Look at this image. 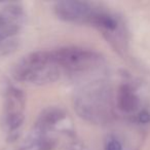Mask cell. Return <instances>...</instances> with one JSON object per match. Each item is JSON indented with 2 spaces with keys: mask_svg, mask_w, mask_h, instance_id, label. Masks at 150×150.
Listing matches in <instances>:
<instances>
[{
  "mask_svg": "<svg viewBox=\"0 0 150 150\" xmlns=\"http://www.w3.org/2000/svg\"><path fill=\"white\" fill-rule=\"evenodd\" d=\"M75 109L80 117L93 123H104L111 116V94L107 86L95 83L75 99Z\"/></svg>",
  "mask_w": 150,
  "mask_h": 150,
  "instance_id": "7a4b0ae2",
  "label": "cell"
},
{
  "mask_svg": "<svg viewBox=\"0 0 150 150\" xmlns=\"http://www.w3.org/2000/svg\"><path fill=\"white\" fill-rule=\"evenodd\" d=\"M24 21V9L17 3L6 5L0 11V48L9 50L21 31Z\"/></svg>",
  "mask_w": 150,
  "mask_h": 150,
  "instance_id": "5b68a950",
  "label": "cell"
},
{
  "mask_svg": "<svg viewBox=\"0 0 150 150\" xmlns=\"http://www.w3.org/2000/svg\"><path fill=\"white\" fill-rule=\"evenodd\" d=\"M86 23L94 26L100 30L104 35L107 36L109 40L116 37V34L120 32V23L119 20L112 13L107 11L94 9L91 16L88 18Z\"/></svg>",
  "mask_w": 150,
  "mask_h": 150,
  "instance_id": "52a82bcc",
  "label": "cell"
},
{
  "mask_svg": "<svg viewBox=\"0 0 150 150\" xmlns=\"http://www.w3.org/2000/svg\"><path fill=\"white\" fill-rule=\"evenodd\" d=\"M91 3L78 0L59 1L54 5V13L60 20L65 22H84L94 11Z\"/></svg>",
  "mask_w": 150,
  "mask_h": 150,
  "instance_id": "8992f818",
  "label": "cell"
},
{
  "mask_svg": "<svg viewBox=\"0 0 150 150\" xmlns=\"http://www.w3.org/2000/svg\"><path fill=\"white\" fill-rule=\"evenodd\" d=\"M26 96L16 86H9L4 96L3 121L9 135H17L25 120Z\"/></svg>",
  "mask_w": 150,
  "mask_h": 150,
  "instance_id": "277c9868",
  "label": "cell"
},
{
  "mask_svg": "<svg viewBox=\"0 0 150 150\" xmlns=\"http://www.w3.org/2000/svg\"><path fill=\"white\" fill-rule=\"evenodd\" d=\"M104 150H123V145L117 137L109 135L105 140Z\"/></svg>",
  "mask_w": 150,
  "mask_h": 150,
  "instance_id": "8fae6325",
  "label": "cell"
},
{
  "mask_svg": "<svg viewBox=\"0 0 150 150\" xmlns=\"http://www.w3.org/2000/svg\"><path fill=\"white\" fill-rule=\"evenodd\" d=\"M138 120L140 123H143V125H147L150 122V112L148 110H142L141 112L138 115Z\"/></svg>",
  "mask_w": 150,
  "mask_h": 150,
  "instance_id": "7c38bea8",
  "label": "cell"
},
{
  "mask_svg": "<svg viewBox=\"0 0 150 150\" xmlns=\"http://www.w3.org/2000/svg\"><path fill=\"white\" fill-rule=\"evenodd\" d=\"M52 56L60 68L70 72L93 70L103 62V57L99 52L78 46H65L52 50Z\"/></svg>",
  "mask_w": 150,
  "mask_h": 150,
  "instance_id": "3957f363",
  "label": "cell"
},
{
  "mask_svg": "<svg viewBox=\"0 0 150 150\" xmlns=\"http://www.w3.org/2000/svg\"><path fill=\"white\" fill-rule=\"evenodd\" d=\"M66 118V113L63 109L58 107H48L45 108L38 116L34 125V129L48 133L54 127L59 125Z\"/></svg>",
  "mask_w": 150,
  "mask_h": 150,
  "instance_id": "ba28073f",
  "label": "cell"
},
{
  "mask_svg": "<svg viewBox=\"0 0 150 150\" xmlns=\"http://www.w3.org/2000/svg\"><path fill=\"white\" fill-rule=\"evenodd\" d=\"M11 75L15 80L43 86L60 77V67L54 63L52 50H38L23 57L13 66Z\"/></svg>",
  "mask_w": 150,
  "mask_h": 150,
  "instance_id": "6da1fadb",
  "label": "cell"
},
{
  "mask_svg": "<svg viewBox=\"0 0 150 150\" xmlns=\"http://www.w3.org/2000/svg\"><path fill=\"white\" fill-rule=\"evenodd\" d=\"M54 146L56 141L48 136V133L33 129L24 141L21 150H52Z\"/></svg>",
  "mask_w": 150,
  "mask_h": 150,
  "instance_id": "30bf717a",
  "label": "cell"
},
{
  "mask_svg": "<svg viewBox=\"0 0 150 150\" xmlns=\"http://www.w3.org/2000/svg\"><path fill=\"white\" fill-rule=\"evenodd\" d=\"M116 104L119 110L125 113H134L139 109L140 99L131 84L123 83L118 88Z\"/></svg>",
  "mask_w": 150,
  "mask_h": 150,
  "instance_id": "9c48e42d",
  "label": "cell"
}]
</instances>
